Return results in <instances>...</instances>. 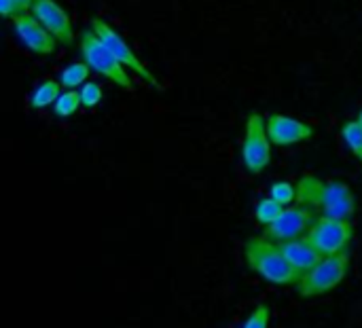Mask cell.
Masks as SVG:
<instances>
[{"instance_id":"cell-1","label":"cell","mask_w":362,"mask_h":328,"mask_svg":"<svg viewBox=\"0 0 362 328\" xmlns=\"http://www.w3.org/2000/svg\"><path fill=\"white\" fill-rule=\"evenodd\" d=\"M297 201L312 208L318 216L346 218L356 212L352 189L339 180H322L318 176H303L297 182Z\"/></svg>"},{"instance_id":"cell-2","label":"cell","mask_w":362,"mask_h":328,"mask_svg":"<svg viewBox=\"0 0 362 328\" xmlns=\"http://www.w3.org/2000/svg\"><path fill=\"white\" fill-rule=\"evenodd\" d=\"M244 259L250 271L276 286H295L301 274L286 261L280 246L265 238H250L244 244Z\"/></svg>"},{"instance_id":"cell-3","label":"cell","mask_w":362,"mask_h":328,"mask_svg":"<svg viewBox=\"0 0 362 328\" xmlns=\"http://www.w3.org/2000/svg\"><path fill=\"white\" fill-rule=\"evenodd\" d=\"M350 252L322 257L310 271L301 274L299 282L295 284V291L301 299H314L322 297L331 291H335L350 271Z\"/></svg>"},{"instance_id":"cell-4","label":"cell","mask_w":362,"mask_h":328,"mask_svg":"<svg viewBox=\"0 0 362 328\" xmlns=\"http://www.w3.org/2000/svg\"><path fill=\"white\" fill-rule=\"evenodd\" d=\"M78 49L83 55V62L91 68V72L102 74L106 81L115 83L121 89H132V76L127 74V68L110 53V49L98 38V34L87 28L81 34Z\"/></svg>"},{"instance_id":"cell-5","label":"cell","mask_w":362,"mask_h":328,"mask_svg":"<svg viewBox=\"0 0 362 328\" xmlns=\"http://www.w3.org/2000/svg\"><path fill=\"white\" fill-rule=\"evenodd\" d=\"M269 161H272V140L267 134L265 117L261 112H250L242 138V163L248 174L259 176L267 170Z\"/></svg>"},{"instance_id":"cell-6","label":"cell","mask_w":362,"mask_h":328,"mask_svg":"<svg viewBox=\"0 0 362 328\" xmlns=\"http://www.w3.org/2000/svg\"><path fill=\"white\" fill-rule=\"evenodd\" d=\"M354 238V225L346 218L318 216L305 240L314 246L320 257H333L348 250Z\"/></svg>"},{"instance_id":"cell-7","label":"cell","mask_w":362,"mask_h":328,"mask_svg":"<svg viewBox=\"0 0 362 328\" xmlns=\"http://www.w3.org/2000/svg\"><path fill=\"white\" fill-rule=\"evenodd\" d=\"M91 30L98 34V38L110 49V53L132 72H136L146 85L155 87V89H161V83L157 81V76L148 70V66L136 55V51L127 45V40L102 17H91Z\"/></svg>"},{"instance_id":"cell-8","label":"cell","mask_w":362,"mask_h":328,"mask_svg":"<svg viewBox=\"0 0 362 328\" xmlns=\"http://www.w3.org/2000/svg\"><path fill=\"white\" fill-rule=\"evenodd\" d=\"M316 218H318V214L312 208L303 206V204L288 206L274 225L265 227L263 238L274 242V244H282V242L305 238L308 231L312 229V225L316 223Z\"/></svg>"},{"instance_id":"cell-9","label":"cell","mask_w":362,"mask_h":328,"mask_svg":"<svg viewBox=\"0 0 362 328\" xmlns=\"http://www.w3.org/2000/svg\"><path fill=\"white\" fill-rule=\"evenodd\" d=\"M13 32L15 36L21 40V45L25 49H30L32 53H38V55H51L55 53L57 49V40L55 36L32 15V13H25V15H19L13 19Z\"/></svg>"},{"instance_id":"cell-10","label":"cell","mask_w":362,"mask_h":328,"mask_svg":"<svg viewBox=\"0 0 362 328\" xmlns=\"http://www.w3.org/2000/svg\"><path fill=\"white\" fill-rule=\"evenodd\" d=\"M265 123H267L269 140L276 146H293V144L305 142L314 136V127L310 123L299 121L288 115H278V112L267 115Z\"/></svg>"},{"instance_id":"cell-11","label":"cell","mask_w":362,"mask_h":328,"mask_svg":"<svg viewBox=\"0 0 362 328\" xmlns=\"http://www.w3.org/2000/svg\"><path fill=\"white\" fill-rule=\"evenodd\" d=\"M53 36L59 45H72L74 42V28L68 17V13L55 2V0H34L30 11Z\"/></svg>"},{"instance_id":"cell-12","label":"cell","mask_w":362,"mask_h":328,"mask_svg":"<svg viewBox=\"0 0 362 328\" xmlns=\"http://www.w3.org/2000/svg\"><path fill=\"white\" fill-rule=\"evenodd\" d=\"M278 246H280L282 254L286 257V261H288L299 274L310 271V269L322 259L305 238L291 240V242H282V244H278Z\"/></svg>"},{"instance_id":"cell-13","label":"cell","mask_w":362,"mask_h":328,"mask_svg":"<svg viewBox=\"0 0 362 328\" xmlns=\"http://www.w3.org/2000/svg\"><path fill=\"white\" fill-rule=\"evenodd\" d=\"M62 83L55 81V78H47L42 81L30 95V106L36 108V110H42L47 106H53L57 102V98L62 95Z\"/></svg>"},{"instance_id":"cell-14","label":"cell","mask_w":362,"mask_h":328,"mask_svg":"<svg viewBox=\"0 0 362 328\" xmlns=\"http://www.w3.org/2000/svg\"><path fill=\"white\" fill-rule=\"evenodd\" d=\"M89 72H91V68H89L85 62H74V64L66 66V68L59 72V83H62L64 89H74V87L87 83Z\"/></svg>"},{"instance_id":"cell-15","label":"cell","mask_w":362,"mask_h":328,"mask_svg":"<svg viewBox=\"0 0 362 328\" xmlns=\"http://www.w3.org/2000/svg\"><path fill=\"white\" fill-rule=\"evenodd\" d=\"M286 208L282 206V204H278L276 199H272V197H263V199H259L257 201V208H255V216H257V221L263 225V227H269V225H274L280 216H282V212H284Z\"/></svg>"},{"instance_id":"cell-16","label":"cell","mask_w":362,"mask_h":328,"mask_svg":"<svg viewBox=\"0 0 362 328\" xmlns=\"http://www.w3.org/2000/svg\"><path fill=\"white\" fill-rule=\"evenodd\" d=\"M83 106L81 102V93L74 91V89H66L62 91V95L57 98V102L53 104V115L59 117V119H68L72 115H76V110Z\"/></svg>"},{"instance_id":"cell-17","label":"cell","mask_w":362,"mask_h":328,"mask_svg":"<svg viewBox=\"0 0 362 328\" xmlns=\"http://www.w3.org/2000/svg\"><path fill=\"white\" fill-rule=\"evenodd\" d=\"M341 138L356 159H362V123L358 119L346 121L341 125Z\"/></svg>"},{"instance_id":"cell-18","label":"cell","mask_w":362,"mask_h":328,"mask_svg":"<svg viewBox=\"0 0 362 328\" xmlns=\"http://www.w3.org/2000/svg\"><path fill=\"white\" fill-rule=\"evenodd\" d=\"M269 197L276 199L278 204H282L284 208H288L293 201H297V184L286 182V180H278L272 184L269 189Z\"/></svg>"},{"instance_id":"cell-19","label":"cell","mask_w":362,"mask_h":328,"mask_svg":"<svg viewBox=\"0 0 362 328\" xmlns=\"http://www.w3.org/2000/svg\"><path fill=\"white\" fill-rule=\"evenodd\" d=\"M78 93H81V102H83L85 108H95V106L102 102V98H104L102 87H100V83H95V81H87V83L78 89Z\"/></svg>"},{"instance_id":"cell-20","label":"cell","mask_w":362,"mask_h":328,"mask_svg":"<svg viewBox=\"0 0 362 328\" xmlns=\"http://www.w3.org/2000/svg\"><path fill=\"white\" fill-rule=\"evenodd\" d=\"M269 320H272V312L267 305H259L255 308V312L246 318L242 328H269Z\"/></svg>"},{"instance_id":"cell-21","label":"cell","mask_w":362,"mask_h":328,"mask_svg":"<svg viewBox=\"0 0 362 328\" xmlns=\"http://www.w3.org/2000/svg\"><path fill=\"white\" fill-rule=\"evenodd\" d=\"M0 13H2V17H6V19H15V17H19V15H25V13L19 8V4H17L15 0H0Z\"/></svg>"},{"instance_id":"cell-22","label":"cell","mask_w":362,"mask_h":328,"mask_svg":"<svg viewBox=\"0 0 362 328\" xmlns=\"http://www.w3.org/2000/svg\"><path fill=\"white\" fill-rule=\"evenodd\" d=\"M17 4H19V8L23 11V13H30L32 11V4H34V0H15Z\"/></svg>"},{"instance_id":"cell-23","label":"cell","mask_w":362,"mask_h":328,"mask_svg":"<svg viewBox=\"0 0 362 328\" xmlns=\"http://www.w3.org/2000/svg\"><path fill=\"white\" fill-rule=\"evenodd\" d=\"M356 119H358V121H361V123H362V110H361V112H358V117H356Z\"/></svg>"},{"instance_id":"cell-24","label":"cell","mask_w":362,"mask_h":328,"mask_svg":"<svg viewBox=\"0 0 362 328\" xmlns=\"http://www.w3.org/2000/svg\"><path fill=\"white\" fill-rule=\"evenodd\" d=\"M361 161H362V159H361Z\"/></svg>"}]
</instances>
